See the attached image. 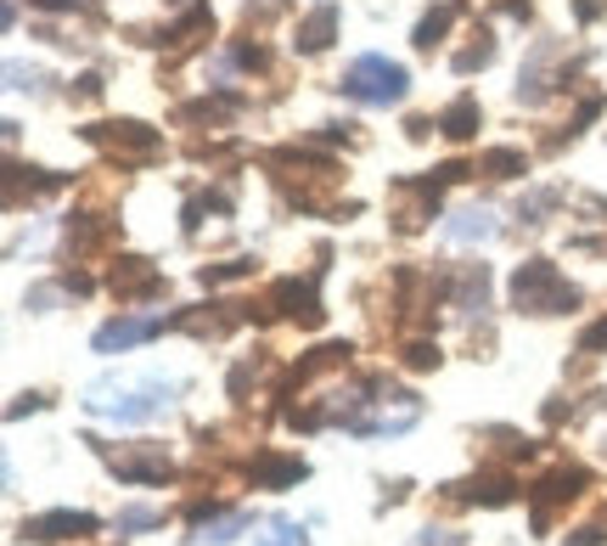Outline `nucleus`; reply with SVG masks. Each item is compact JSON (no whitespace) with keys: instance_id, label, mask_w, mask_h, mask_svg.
<instances>
[{"instance_id":"nucleus-21","label":"nucleus","mask_w":607,"mask_h":546,"mask_svg":"<svg viewBox=\"0 0 607 546\" xmlns=\"http://www.w3.org/2000/svg\"><path fill=\"white\" fill-rule=\"evenodd\" d=\"M248 524H253V519H248L243 507H236V512H209V519L197 524V535H191V541H202V546H225V541L243 535Z\"/></svg>"},{"instance_id":"nucleus-40","label":"nucleus","mask_w":607,"mask_h":546,"mask_svg":"<svg viewBox=\"0 0 607 546\" xmlns=\"http://www.w3.org/2000/svg\"><path fill=\"white\" fill-rule=\"evenodd\" d=\"M417 546H461V535H456V530H422Z\"/></svg>"},{"instance_id":"nucleus-31","label":"nucleus","mask_w":607,"mask_h":546,"mask_svg":"<svg viewBox=\"0 0 607 546\" xmlns=\"http://www.w3.org/2000/svg\"><path fill=\"white\" fill-rule=\"evenodd\" d=\"M287 12V0H248L243 7V28H264V23H276Z\"/></svg>"},{"instance_id":"nucleus-4","label":"nucleus","mask_w":607,"mask_h":546,"mask_svg":"<svg viewBox=\"0 0 607 546\" xmlns=\"http://www.w3.org/2000/svg\"><path fill=\"white\" fill-rule=\"evenodd\" d=\"M585 491H591V473H585L580 462H562V468H552V473H540L534 485L523 491V496L534 501V530L546 535V530H552V512L568 507V501H580Z\"/></svg>"},{"instance_id":"nucleus-2","label":"nucleus","mask_w":607,"mask_h":546,"mask_svg":"<svg viewBox=\"0 0 607 546\" xmlns=\"http://www.w3.org/2000/svg\"><path fill=\"white\" fill-rule=\"evenodd\" d=\"M96 152H108L113 164H124V170H141V164H152V158L163 152V136L152 131V124H141V119H108V124H90V131H79Z\"/></svg>"},{"instance_id":"nucleus-41","label":"nucleus","mask_w":607,"mask_h":546,"mask_svg":"<svg viewBox=\"0 0 607 546\" xmlns=\"http://www.w3.org/2000/svg\"><path fill=\"white\" fill-rule=\"evenodd\" d=\"M46 406V395H23V400H12L7 406V417H12V423H17V417H28V411H40Z\"/></svg>"},{"instance_id":"nucleus-18","label":"nucleus","mask_w":607,"mask_h":546,"mask_svg":"<svg viewBox=\"0 0 607 546\" xmlns=\"http://www.w3.org/2000/svg\"><path fill=\"white\" fill-rule=\"evenodd\" d=\"M450 305L467 310V315H479L490 305V265H456V276H450Z\"/></svg>"},{"instance_id":"nucleus-1","label":"nucleus","mask_w":607,"mask_h":546,"mask_svg":"<svg viewBox=\"0 0 607 546\" xmlns=\"http://www.w3.org/2000/svg\"><path fill=\"white\" fill-rule=\"evenodd\" d=\"M512 310H523V315H568V310H580V287H573L552 260H523L512 271Z\"/></svg>"},{"instance_id":"nucleus-37","label":"nucleus","mask_w":607,"mask_h":546,"mask_svg":"<svg viewBox=\"0 0 607 546\" xmlns=\"http://www.w3.org/2000/svg\"><path fill=\"white\" fill-rule=\"evenodd\" d=\"M231 62H236V69H253V74H259V69H264L270 57H264V46H248V40H243V46L231 51Z\"/></svg>"},{"instance_id":"nucleus-17","label":"nucleus","mask_w":607,"mask_h":546,"mask_svg":"<svg viewBox=\"0 0 607 546\" xmlns=\"http://www.w3.org/2000/svg\"><path fill=\"white\" fill-rule=\"evenodd\" d=\"M349 356H355L349 344H321V349H310V356L287 372V395L304 389V383H315V377H326V372H337V367H349Z\"/></svg>"},{"instance_id":"nucleus-19","label":"nucleus","mask_w":607,"mask_h":546,"mask_svg":"<svg viewBox=\"0 0 607 546\" xmlns=\"http://www.w3.org/2000/svg\"><path fill=\"white\" fill-rule=\"evenodd\" d=\"M479 124H484V108L472 102V96H456V102L438 113V136H445V141H472V136H479Z\"/></svg>"},{"instance_id":"nucleus-7","label":"nucleus","mask_w":607,"mask_h":546,"mask_svg":"<svg viewBox=\"0 0 607 546\" xmlns=\"http://www.w3.org/2000/svg\"><path fill=\"white\" fill-rule=\"evenodd\" d=\"M253 315L259 321H270V315H287V321H298V327H321L326 321V305H321V294H315V276H282L276 287H270V299L264 305H253Z\"/></svg>"},{"instance_id":"nucleus-36","label":"nucleus","mask_w":607,"mask_h":546,"mask_svg":"<svg viewBox=\"0 0 607 546\" xmlns=\"http://www.w3.org/2000/svg\"><path fill=\"white\" fill-rule=\"evenodd\" d=\"M259 383V367L243 361V367H231V400H248V389Z\"/></svg>"},{"instance_id":"nucleus-44","label":"nucleus","mask_w":607,"mask_h":546,"mask_svg":"<svg viewBox=\"0 0 607 546\" xmlns=\"http://www.w3.org/2000/svg\"><path fill=\"white\" fill-rule=\"evenodd\" d=\"M28 7H40V12H74V0H28Z\"/></svg>"},{"instance_id":"nucleus-20","label":"nucleus","mask_w":607,"mask_h":546,"mask_svg":"<svg viewBox=\"0 0 607 546\" xmlns=\"http://www.w3.org/2000/svg\"><path fill=\"white\" fill-rule=\"evenodd\" d=\"M236 113H243V96H202V102H186L181 108V124H209V131H220V124H231Z\"/></svg>"},{"instance_id":"nucleus-28","label":"nucleus","mask_w":607,"mask_h":546,"mask_svg":"<svg viewBox=\"0 0 607 546\" xmlns=\"http://www.w3.org/2000/svg\"><path fill=\"white\" fill-rule=\"evenodd\" d=\"M438 338H405V367L411 372H438Z\"/></svg>"},{"instance_id":"nucleus-25","label":"nucleus","mask_w":607,"mask_h":546,"mask_svg":"<svg viewBox=\"0 0 607 546\" xmlns=\"http://www.w3.org/2000/svg\"><path fill=\"white\" fill-rule=\"evenodd\" d=\"M461 17V7H433L422 23H417V35H411V46L417 51H433V46H445V35H450V23Z\"/></svg>"},{"instance_id":"nucleus-30","label":"nucleus","mask_w":607,"mask_h":546,"mask_svg":"<svg viewBox=\"0 0 607 546\" xmlns=\"http://www.w3.org/2000/svg\"><path fill=\"white\" fill-rule=\"evenodd\" d=\"M197 276H202V287H220V282H243V276H253V260H220V265H202Z\"/></svg>"},{"instance_id":"nucleus-22","label":"nucleus","mask_w":607,"mask_h":546,"mask_svg":"<svg viewBox=\"0 0 607 546\" xmlns=\"http://www.w3.org/2000/svg\"><path fill=\"white\" fill-rule=\"evenodd\" d=\"M479 175H490V181H518V175H529V158L518 147H490V152H479Z\"/></svg>"},{"instance_id":"nucleus-34","label":"nucleus","mask_w":607,"mask_h":546,"mask_svg":"<svg viewBox=\"0 0 607 546\" xmlns=\"http://www.w3.org/2000/svg\"><path fill=\"white\" fill-rule=\"evenodd\" d=\"M7 79H12V90H46V74L28 69V62H7Z\"/></svg>"},{"instance_id":"nucleus-24","label":"nucleus","mask_w":607,"mask_h":546,"mask_svg":"<svg viewBox=\"0 0 607 546\" xmlns=\"http://www.w3.org/2000/svg\"><path fill=\"white\" fill-rule=\"evenodd\" d=\"M108 237H113V226H108V220H96V214H74V220H67V253H90Z\"/></svg>"},{"instance_id":"nucleus-15","label":"nucleus","mask_w":607,"mask_h":546,"mask_svg":"<svg viewBox=\"0 0 607 546\" xmlns=\"http://www.w3.org/2000/svg\"><path fill=\"white\" fill-rule=\"evenodd\" d=\"M214 35V12L209 7H186L175 23H169L163 28V35L152 40V46H169V51H175V57H186L191 46H202V40H209Z\"/></svg>"},{"instance_id":"nucleus-3","label":"nucleus","mask_w":607,"mask_h":546,"mask_svg":"<svg viewBox=\"0 0 607 546\" xmlns=\"http://www.w3.org/2000/svg\"><path fill=\"white\" fill-rule=\"evenodd\" d=\"M337 85H344V96H355V102H366V108H394V102H405V90H411V74H405L399 62L371 51V57H355Z\"/></svg>"},{"instance_id":"nucleus-43","label":"nucleus","mask_w":607,"mask_h":546,"mask_svg":"<svg viewBox=\"0 0 607 546\" xmlns=\"http://www.w3.org/2000/svg\"><path fill=\"white\" fill-rule=\"evenodd\" d=\"M428 131H438V124H428V119H411V124H405V136H411V141H422Z\"/></svg>"},{"instance_id":"nucleus-26","label":"nucleus","mask_w":607,"mask_h":546,"mask_svg":"<svg viewBox=\"0 0 607 546\" xmlns=\"http://www.w3.org/2000/svg\"><path fill=\"white\" fill-rule=\"evenodd\" d=\"M495 62V35L490 28H479V35H472V46H461L456 57H450V69L456 74H479V69H490Z\"/></svg>"},{"instance_id":"nucleus-9","label":"nucleus","mask_w":607,"mask_h":546,"mask_svg":"<svg viewBox=\"0 0 607 546\" xmlns=\"http://www.w3.org/2000/svg\"><path fill=\"white\" fill-rule=\"evenodd\" d=\"M518 479L506 468H479L472 479H456V485H445L450 501H467V507H512L518 501Z\"/></svg>"},{"instance_id":"nucleus-33","label":"nucleus","mask_w":607,"mask_h":546,"mask_svg":"<svg viewBox=\"0 0 607 546\" xmlns=\"http://www.w3.org/2000/svg\"><path fill=\"white\" fill-rule=\"evenodd\" d=\"M158 524H163L158 507H124L119 512V530H158Z\"/></svg>"},{"instance_id":"nucleus-39","label":"nucleus","mask_w":607,"mask_h":546,"mask_svg":"<svg viewBox=\"0 0 607 546\" xmlns=\"http://www.w3.org/2000/svg\"><path fill=\"white\" fill-rule=\"evenodd\" d=\"M602 541H607V530L602 524H585V530H573L562 546H602Z\"/></svg>"},{"instance_id":"nucleus-32","label":"nucleus","mask_w":607,"mask_h":546,"mask_svg":"<svg viewBox=\"0 0 607 546\" xmlns=\"http://www.w3.org/2000/svg\"><path fill=\"white\" fill-rule=\"evenodd\" d=\"M552 203H557V191H529V198L518 203V220H523V226H546L540 214H546Z\"/></svg>"},{"instance_id":"nucleus-5","label":"nucleus","mask_w":607,"mask_h":546,"mask_svg":"<svg viewBox=\"0 0 607 546\" xmlns=\"http://www.w3.org/2000/svg\"><path fill=\"white\" fill-rule=\"evenodd\" d=\"M175 383H141V389H129L124 400H101V395H85V411L90 417H113V423H152V417H163L169 406H175Z\"/></svg>"},{"instance_id":"nucleus-23","label":"nucleus","mask_w":607,"mask_h":546,"mask_svg":"<svg viewBox=\"0 0 607 546\" xmlns=\"http://www.w3.org/2000/svg\"><path fill=\"white\" fill-rule=\"evenodd\" d=\"M445 232H450V243H490L500 226H495V214H490V209H461Z\"/></svg>"},{"instance_id":"nucleus-11","label":"nucleus","mask_w":607,"mask_h":546,"mask_svg":"<svg viewBox=\"0 0 607 546\" xmlns=\"http://www.w3.org/2000/svg\"><path fill=\"white\" fill-rule=\"evenodd\" d=\"M96 530H101L96 512L57 507V512H40V519H28V524L17 530V541H40V546H51V541H79V535H96Z\"/></svg>"},{"instance_id":"nucleus-8","label":"nucleus","mask_w":607,"mask_h":546,"mask_svg":"<svg viewBox=\"0 0 607 546\" xmlns=\"http://www.w3.org/2000/svg\"><path fill=\"white\" fill-rule=\"evenodd\" d=\"M422 417V400L411 389H383V383H371V400H366V417L355 423V434H405Z\"/></svg>"},{"instance_id":"nucleus-14","label":"nucleus","mask_w":607,"mask_h":546,"mask_svg":"<svg viewBox=\"0 0 607 546\" xmlns=\"http://www.w3.org/2000/svg\"><path fill=\"white\" fill-rule=\"evenodd\" d=\"M158 327H169V321H158V315H119V321H108V327H96V349H101V356H119V349H135V344L158 338Z\"/></svg>"},{"instance_id":"nucleus-42","label":"nucleus","mask_w":607,"mask_h":546,"mask_svg":"<svg viewBox=\"0 0 607 546\" xmlns=\"http://www.w3.org/2000/svg\"><path fill=\"white\" fill-rule=\"evenodd\" d=\"M405 496H411V485H405V479H394V485L383 491V507H399Z\"/></svg>"},{"instance_id":"nucleus-10","label":"nucleus","mask_w":607,"mask_h":546,"mask_svg":"<svg viewBox=\"0 0 607 546\" xmlns=\"http://www.w3.org/2000/svg\"><path fill=\"white\" fill-rule=\"evenodd\" d=\"M253 310L248 305H191V310H175L169 327L175 333H191V338H225L231 327H243Z\"/></svg>"},{"instance_id":"nucleus-27","label":"nucleus","mask_w":607,"mask_h":546,"mask_svg":"<svg viewBox=\"0 0 607 546\" xmlns=\"http://www.w3.org/2000/svg\"><path fill=\"white\" fill-rule=\"evenodd\" d=\"M484 439H495V451H500V457H512V462H529V457L540 451V445L523 439L518 429H484Z\"/></svg>"},{"instance_id":"nucleus-38","label":"nucleus","mask_w":607,"mask_h":546,"mask_svg":"<svg viewBox=\"0 0 607 546\" xmlns=\"http://www.w3.org/2000/svg\"><path fill=\"white\" fill-rule=\"evenodd\" d=\"M101 90H108V85H101V74H79V79H74V96H79V102H96Z\"/></svg>"},{"instance_id":"nucleus-16","label":"nucleus","mask_w":607,"mask_h":546,"mask_svg":"<svg viewBox=\"0 0 607 546\" xmlns=\"http://www.w3.org/2000/svg\"><path fill=\"white\" fill-rule=\"evenodd\" d=\"M332 40H337V7H332V0H321V7H315L310 17H298V28H293V46H298L304 57H321Z\"/></svg>"},{"instance_id":"nucleus-12","label":"nucleus","mask_w":607,"mask_h":546,"mask_svg":"<svg viewBox=\"0 0 607 546\" xmlns=\"http://www.w3.org/2000/svg\"><path fill=\"white\" fill-rule=\"evenodd\" d=\"M108 287H113L124 305H147V299H163V287H169V282H163L147 260H113Z\"/></svg>"},{"instance_id":"nucleus-29","label":"nucleus","mask_w":607,"mask_h":546,"mask_svg":"<svg viewBox=\"0 0 607 546\" xmlns=\"http://www.w3.org/2000/svg\"><path fill=\"white\" fill-rule=\"evenodd\" d=\"M7 175H17V181H23V170H17V164H12ZM17 181H7V209L17 203ZM57 186H62V175H51V170H28V198H34V191H57Z\"/></svg>"},{"instance_id":"nucleus-6","label":"nucleus","mask_w":607,"mask_h":546,"mask_svg":"<svg viewBox=\"0 0 607 546\" xmlns=\"http://www.w3.org/2000/svg\"><path fill=\"white\" fill-rule=\"evenodd\" d=\"M96 451L124 485H169V479H175V462L163 457V445H96Z\"/></svg>"},{"instance_id":"nucleus-35","label":"nucleus","mask_w":607,"mask_h":546,"mask_svg":"<svg viewBox=\"0 0 607 546\" xmlns=\"http://www.w3.org/2000/svg\"><path fill=\"white\" fill-rule=\"evenodd\" d=\"M259 546H310V541H304V530H298L293 519H276V530H270Z\"/></svg>"},{"instance_id":"nucleus-13","label":"nucleus","mask_w":607,"mask_h":546,"mask_svg":"<svg viewBox=\"0 0 607 546\" xmlns=\"http://www.w3.org/2000/svg\"><path fill=\"white\" fill-rule=\"evenodd\" d=\"M248 479H253V491H293L310 479V462L304 457H282V451H264L248 462Z\"/></svg>"}]
</instances>
